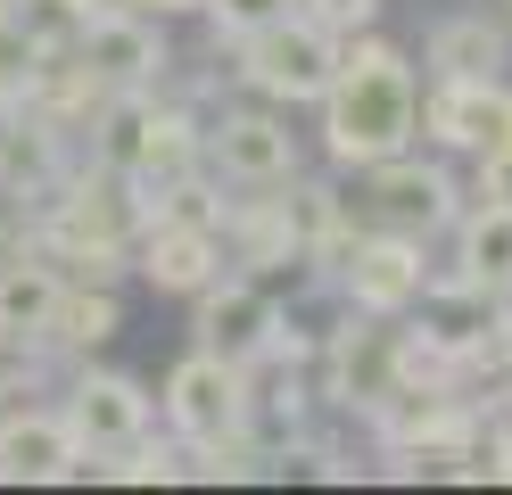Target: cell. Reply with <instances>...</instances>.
Returning <instances> with one entry per match:
<instances>
[{"instance_id":"obj_1","label":"cell","mask_w":512,"mask_h":495,"mask_svg":"<svg viewBox=\"0 0 512 495\" xmlns=\"http://www.w3.org/2000/svg\"><path fill=\"white\" fill-rule=\"evenodd\" d=\"M314 132H323L331 174H364V165L413 149L422 141V66H413L380 25L347 33L331 83L314 99Z\"/></svg>"},{"instance_id":"obj_2","label":"cell","mask_w":512,"mask_h":495,"mask_svg":"<svg viewBox=\"0 0 512 495\" xmlns=\"http://www.w3.org/2000/svg\"><path fill=\"white\" fill-rule=\"evenodd\" d=\"M314 396H323V413H347V421H364L380 396H389L405 372H413V355H405V314H356L347 306L339 330H323L314 339Z\"/></svg>"},{"instance_id":"obj_3","label":"cell","mask_w":512,"mask_h":495,"mask_svg":"<svg viewBox=\"0 0 512 495\" xmlns=\"http://www.w3.org/2000/svg\"><path fill=\"white\" fill-rule=\"evenodd\" d=\"M356 215L380 223V231H413V240H446L463 215V174H455V157H438V149H397V157H380L356 174Z\"/></svg>"},{"instance_id":"obj_4","label":"cell","mask_w":512,"mask_h":495,"mask_svg":"<svg viewBox=\"0 0 512 495\" xmlns=\"http://www.w3.org/2000/svg\"><path fill=\"white\" fill-rule=\"evenodd\" d=\"M331 66H339V33H323L298 9H281L273 25H256V33L232 42V83L248 99H273V108H314Z\"/></svg>"},{"instance_id":"obj_5","label":"cell","mask_w":512,"mask_h":495,"mask_svg":"<svg viewBox=\"0 0 512 495\" xmlns=\"http://www.w3.org/2000/svg\"><path fill=\"white\" fill-rule=\"evenodd\" d=\"M331 297L356 314H413L430 297V240H413V231H380V223H356V240L339 248L331 264Z\"/></svg>"},{"instance_id":"obj_6","label":"cell","mask_w":512,"mask_h":495,"mask_svg":"<svg viewBox=\"0 0 512 495\" xmlns=\"http://www.w3.org/2000/svg\"><path fill=\"white\" fill-rule=\"evenodd\" d=\"M298 132H290V108H273V99H223L207 116V174L223 190H281L298 174Z\"/></svg>"},{"instance_id":"obj_7","label":"cell","mask_w":512,"mask_h":495,"mask_svg":"<svg viewBox=\"0 0 512 495\" xmlns=\"http://www.w3.org/2000/svg\"><path fill=\"white\" fill-rule=\"evenodd\" d=\"M157 421H166L182 446H232V438H248V363L215 355V347H190L166 372V388H157Z\"/></svg>"},{"instance_id":"obj_8","label":"cell","mask_w":512,"mask_h":495,"mask_svg":"<svg viewBox=\"0 0 512 495\" xmlns=\"http://www.w3.org/2000/svg\"><path fill=\"white\" fill-rule=\"evenodd\" d=\"M58 421L75 429V446H133L157 429V396L133 380V372H108V363L75 355V372L58 380Z\"/></svg>"},{"instance_id":"obj_9","label":"cell","mask_w":512,"mask_h":495,"mask_svg":"<svg viewBox=\"0 0 512 495\" xmlns=\"http://www.w3.org/2000/svg\"><path fill=\"white\" fill-rule=\"evenodd\" d=\"M190 330H199V347H215V355H232V363H256V355H273V339H281V297L256 281V273H240V264H223V273L190 297Z\"/></svg>"},{"instance_id":"obj_10","label":"cell","mask_w":512,"mask_h":495,"mask_svg":"<svg viewBox=\"0 0 512 495\" xmlns=\"http://www.w3.org/2000/svg\"><path fill=\"white\" fill-rule=\"evenodd\" d=\"M75 58H83L108 91H166V75H174L166 25L141 17V9H100V17H83Z\"/></svg>"},{"instance_id":"obj_11","label":"cell","mask_w":512,"mask_h":495,"mask_svg":"<svg viewBox=\"0 0 512 495\" xmlns=\"http://www.w3.org/2000/svg\"><path fill=\"white\" fill-rule=\"evenodd\" d=\"M504 91L512 83H488V75H430L422 83V149L471 165L504 124Z\"/></svg>"},{"instance_id":"obj_12","label":"cell","mask_w":512,"mask_h":495,"mask_svg":"<svg viewBox=\"0 0 512 495\" xmlns=\"http://www.w3.org/2000/svg\"><path fill=\"white\" fill-rule=\"evenodd\" d=\"M223 264H232V256H223V231H207V223L149 215V223L133 231V273H141L157 297H199Z\"/></svg>"},{"instance_id":"obj_13","label":"cell","mask_w":512,"mask_h":495,"mask_svg":"<svg viewBox=\"0 0 512 495\" xmlns=\"http://www.w3.org/2000/svg\"><path fill=\"white\" fill-rule=\"evenodd\" d=\"M75 471V429L58 405H0V487H58Z\"/></svg>"},{"instance_id":"obj_14","label":"cell","mask_w":512,"mask_h":495,"mask_svg":"<svg viewBox=\"0 0 512 495\" xmlns=\"http://www.w3.org/2000/svg\"><path fill=\"white\" fill-rule=\"evenodd\" d=\"M422 75H488V83H504L512 75V25L496 9H446L422 33Z\"/></svg>"},{"instance_id":"obj_15","label":"cell","mask_w":512,"mask_h":495,"mask_svg":"<svg viewBox=\"0 0 512 495\" xmlns=\"http://www.w3.org/2000/svg\"><path fill=\"white\" fill-rule=\"evenodd\" d=\"M75 149H83L75 132H58L50 116H34V108L9 99V108H0V198H34Z\"/></svg>"},{"instance_id":"obj_16","label":"cell","mask_w":512,"mask_h":495,"mask_svg":"<svg viewBox=\"0 0 512 495\" xmlns=\"http://www.w3.org/2000/svg\"><path fill=\"white\" fill-rule=\"evenodd\" d=\"M446 240H455V264L479 289H504L512 281V198H463Z\"/></svg>"},{"instance_id":"obj_17","label":"cell","mask_w":512,"mask_h":495,"mask_svg":"<svg viewBox=\"0 0 512 495\" xmlns=\"http://www.w3.org/2000/svg\"><path fill=\"white\" fill-rule=\"evenodd\" d=\"M116 330H124V297L100 289V281H67V289H58V306H50L42 347L50 355H91V347H108Z\"/></svg>"},{"instance_id":"obj_18","label":"cell","mask_w":512,"mask_h":495,"mask_svg":"<svg viewBox=\"0 0 512 495\" xmlns=\"http://www.w3.org/2000/svg\"><path fill=\"white\" fill-rule=\"evenodd\" d=\"M58 289H67V281H58L50 264L17 240L9 256H0V330H9V339H42V330H50V306H58Z\"/></svg>"},{"instance_id":"obj_19","label":"cell","mask_w":512,"mask_h":495,"mask_svg":"<svg viewBox=\"0 0 512 495\" xmlns=\"http://www.w3.org/2000/svg\"><path fill=\"white\" fill-rule=\"evenodd\" d=\"M290 0H199V17H207V33L215 42H240V33H256V25H273Z\"/></svg>"},{"instance_id":"obj_20","label":"cell","mask_w":512,"mask_h":495,"mask_svg":"<svg viewBox=\"0 0 512 495\" xmlns=\"http://www.w3.org/2000/svg\"><path fill=\"white\" fill-rule=\"evenodd\" d=\"M290 9L314 17L323 33H339V42H347V33H364V25H380V0H290Z\"/></svg>"},{"instance_id":"obj_21","label":"cell","mask_w":512,"mask_h":495,"mask_svg":"<svg viewBox=\"0 0 512 495\" xmlns=\"http://www.w3.org/2000/svg\"><path fill=\"white\" fill-rule=\"evenodd\" d=\"M124 9H141L157 25H174V17H199V0H124Z\"/></svg>"},{"instance_id":"obj_22","label":"cell","mask_w":512,"mask_h":495,"mask_svg":"<svg viewBox=\"0 0 512 495\" xmlns=\"http://www.w3.org/2000/svg\"><path fill=\"white\" fill-rule=\"evenodd\" d=\"M496 339H512V281L496 289Z\"/></svg>"},{"instance_id":"obj_23","label":"cell","mask_w":512,"mask_h":495,"mask_svg":"<svg viewBox=\"0 0 512 495\" xmlns=\"http://www.w3.org/2000/svg\"><path fill=\"white\" fill-rule=\"evenodd\" d=\"M488 149H512V91H504V124H496V141Z\"/></svg>"},{"instance_id":"obj_24","label":"cell","mask_w":512,"mask_h":495,"mask_svg":"<svg viewBox=\"0 0 512 495\" xmlns=\"http://www.w3.org/2000/svg\"><path fill=\"white\" fill-rule=\"evenodd\" d=\"M488 9H496V17H504V25H512V0H488Z\"/></svg>"},{"instance_id":"obj_25","label":"cell","mask_w":512,"mask_h":495,"mask_svg":"<svg viewBox=\"0 0 512 495\" xmlns=\"http://www.w3.org/2000/svg\"><path fill=\"white\" fill-rule=\"evenodd\" d=\"M9 17H17V0H0V25H9Z\"/></svg>"},{"instance_id":"obj_26","label":"cell","mask_w":512,"mask_h":495,"mask_svg":"<svg viewBox=\"0 0 512 495\" xmlns=\"http://www.w3.org/2000/svg\"><path fill=\"white\" fill-rule=\"evenodd\" d=\"M0 108H9V99H0Z\"/></svg>"}]
</instances>
